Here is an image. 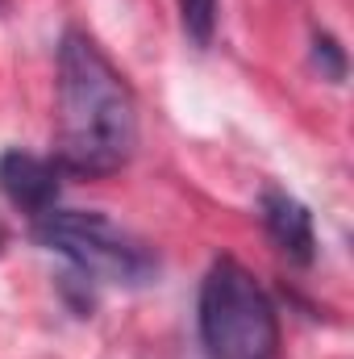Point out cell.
<instances>
[{
  "label": "cell",
  "instance_id": "obj_1",
  "mask_svg": "<svg viewBox=\"0 0 354 359\" xmlns=\"http://www.w3.org/2000/svg\"><path fill=\"white\" fill-rule=\"evenodd\" d=\"M138 147V104L125 76L88 34L59 42V163L76 176H113Z\"/></svg>",
  "mask_w": 354,
  "mask_h": 359
},
{
  "label": "cell",
  "instance_id": "obj_2",
  "mask_svg": "<svg viewBox=\"0 0 354 359\" xmlns=\"http://www.w3.org/2000/svg\"><path fill=\"white\" fill-rule=\"evenodd\" d=\"M200 347L208 359H279V318L263 284L234 259H217L200 284Z\"/></svg>",
  "mask_w": 354,
  "mask_h": 359
},
{
  "label": "cell",
  "instance_id": "obj_3",
  "mask_svg": "<svg viewBox=\"0 0 354 359\" xmlns=\"http://www.w3.org/2000/svg\"><path fill=\"white\" fill-rule=\"evenodd\" d=\"M34 238L104 284L142 288L159 276L155 251L96 209H46L42 217H34Z\"/></svg>",
  "mask_w": 354,
  "mask_h": 359
},
{
  "label": "cell",
  "instance_id": "obj_4",
  "mask_svg": "<svg viewBox=\"0 0 354 359\" xmlns=\"http://www.w3.org/2000/svg\"><path fill=\"white\" fill-rule=\"evenodd\" d=\"M0 192L29 217H42L59 201V168L29 151H8L0 155Z\"/></svg>",
  "mask_w": 354,
  "mask_h": 359
},
{
  "label": "cell",
  "instance_id": "obj_5",
  "mask_svg": "<svg viewBox=\"0 0 354 359\" xmlns=\"http://www.w3.org/2000/svg\"><path fill=\"white\" fill-rule=\"evenodd\" d=\"M259 213H263V226L271 234V243L296 259V264H313L317 255V234H313V213L283 188H267L263 201H259Z\"/></svg>",
  "mask_w": 354,
  "mask_h": 359
},
{
  "label": "cell",
  "instance_id": "obj_6",
  "mask_svg": "<svg viewBox=\"0 0 354 359\" xmlns=\"http://www.w3.org/2000/svg\"><path fill=\"white\" fill-rule=\"evenodd\" d=\"M179 4V25L192 46H208L217 29V0H176Z\"/></svg>",
  "mask_w": 354,
  "mask_h": 359
},
{
  "label": "cell",
  "instance_id": "obj_7",
  "mask_svg": "<svg viewBox=\"0 0 354 359\" xmlns=\"http://www.w3.org/2000/svg\"><path fill=\"white\" fill-rule=\"evenodd\" d=\"M313 63L321 67L325 80H346V50L338 46L334 34H313Z\"/></svg>",
  "mask_w": 354,
  "mask_h": 359
}]
</instances>
